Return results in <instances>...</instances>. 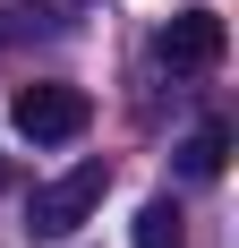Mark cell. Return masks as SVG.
<instances>
[{"label": "cell", "mask_w": 239, "mask_h": 248, "mask_svg": "<svg viewBox=\"0 0 239 248\" xmlns=\"http://www.w3.org/2000/svg\"><path fill=\"white\" fill-rule=\"evenodd\" d=\"M103 188H111V163H103V154H86L77 171L43 180V188L26 197V231H34V240H69L77 223H94V205H103Z\"/></svg>", "instance_id": "1"}, {"label": "cell", "mask_w": 239, "mask_h": 248, "mask_svg": "<svg viewBox=\"0 0 239 248\" xmlns=\"http://www.w3.org/2000/svg\"><path fill=\"white\" fill-rule=\"evenodd\" d=\"M17 137L26 146H69V137H86V120H94V94L86 86H60V77H34V86H17Z\"/></svg>", "instance_id": "2"}, {"label": "cell", "mask_w": 239, "mask_h": 248, "mask_svg": "<svg viewBox=\"0 0 239 248\" xmlns=\"http://www.w3.org/2000/svg\"><path fill=\"white\" fill-rule=\"evenodd\" d=\"M222 51H231V26H222L214 9H179V17L154 26V60H163V69H214Z\"/></svg>", "instance_id": "3"}, {"label": "cell", "mask_w": 239, "mask_h": 248, "mask_svg": "<svg viewBox=\"0 0 239 248\" xmlns=\"http://www.w3.org/2000/svg\"><path fill=\"white\" fill-rule=\"evenodd\" d=\"M222 163H231V128L205 120L188 146H179V171H188V180H222Z\"/></svg>", "instance_id": "4"}, {"label": "cell", "mask_w": 239, "mask_h": 248, "mask_svg": "<svg viewBox=\"0 0 239 248\" xmlns=\"http://www.w3.org/2000/svg\"><path fill=\"white\" fill-rule=\"evenodd\" d=\"M137 248H188V223H179V205H171V197L137 205Z\"/></svg>", "instance_id": "5"}]
</instances>
